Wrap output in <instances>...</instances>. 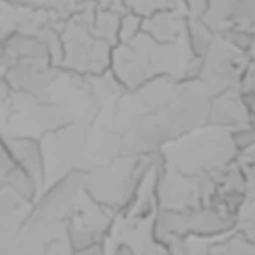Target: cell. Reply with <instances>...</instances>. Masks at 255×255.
Listing matches in <instances>:
<instances>
[{
    "label": "cell",
    "instance_id": "cell-1",
    "mask_svg": "<svg viewBox=\"0 0 255 255\" xmlns=\"http://www.w3.org/2000/svg\"><path fill=\"white\" fill-rule=\"evenodd\" d=\"M210 96L194 80L153 78L125 90L114 107L116 155H149L206 125Z\"/></svg>",
    "mask_w": 255,
    "mask_h": 255
},
{
    "label": "cell",
    "instance_id": "cell-2",
    "mask_svg": "<svg viewBox=\"0 0 255 255\" xmlns=\"http://www.w3.org/2000/svg\"><path fill=\"white\" fill-rule=\"evenodd\" d=\"M110 71L126 90H132L158 77L194 80L198 60L188 39L159 42L141 30L129 41L113 47Z\"/></svg>",
    "mask_w": 255,
    "mask_h": 255
},
{
    "label": "cell",
    "instance_id": "cell-3",
    "mask_svg": "<svg viewBox=\"0 0 255 255\" xmlns=\"http://www.w3.org/2000/svg\"><path fill=\"white\" fill-rule=\"evenodd\" d=\"M237 155L233 129L213 125H204L159 149L165 167L189 176L212 177L230 165Z\"/></svg>",
    "mask_w": 255,
    "mask_h": 255
},
{
    "label": "cell",
    "instance_id": "cell-4",
    "mask_svg": "<svg viewBox=\"0 0 255 255\" xmlns=\"http://www.w3.org/2000/svg\"><path fill=\"white\" fill-rule=\"evenodd\" d=\"M95 5L87 2L71 14L60 29L62 57L59 68L80 77L102 75L110 69L113 47L92 26Z\"/></svg>",
    "mask_w": 255,
    "mask_h": 255
},
{
    "label": "cell",
    "instance_id": "cell-5",
    "mask_svg": "<svg viewBox=\"0 0 255 255\" xmlns=\"http://www.w3.org/2000/svg\"><path fill=\"white\" fill-rule=\"evenodd\" d=\"M149 155H116L107 164L84 170V189L92 200L116 215L131 203L146 170L156 159Z\"/></svg>",
    "mask_w": 255,
    "mask_h": 255
},
{
    "label": "cell",
    "instance_id": "cell-6",
    "mask_svg": "<svg viewBox=\"0 0 255 255\" xmlns=\"http://www.w3.org/2000/svg\"><path fill=\"white\" fill-rule=\"evenodd\" d=\"M251 59L246 51L234 47L215 32L204 54L198 59L197 80L210 98L237 89Z\"/></svg>",
    "mask_w": 255,
    "mask_h": 255
},
{
    "label": "cell",
    "instance_id": "cell-7",
    "mask_svg": "<svg viewBox=\"0 0 255 255\" xmlns=\"http://www.w3.org/2000/svg\"><path fill=\"white\" fill-rule=\"evenodd\" d=\"M213 189L210 176H189L165 167L161 161L156 198L161 210H185L207 206Z\"/></svg>",
    "mask_w": 255,
    "mask_h": 255
},
{
    "label": "cell",
    "instance_id": "cell-8",
    "mask_svg": "<svg viewBox=\"0 0 255 255\" xmlns=\"http://www.w3.org/2000/svg\"><path fill=\"white\" fill-rule=\"evenodd\" d=\"M63 71L47 57L14 59L3 72V81L9 92L32 98H47Z\"/></svg>",
    "mask_w": 255,
    "mask_h": 255
},
{
    "label": "cell",
    "instance_id": "cell-9",
    "mask_svg": "<svg viewBox=\"0 0 255 255\" xmlns=\"http://www.w3.org/2000/svg\"><path fill=\"white\" fill-rule=\"evenodd\" d=\"M14 162L36 183L39 194L45 189V167L39 138L30 135H2Z\"/></svg>",
    "mask_w": 255,
    "mask_h": 255
},
{
    "label": "cell",
    "instance_id": "cell-10",
    "mask_svg": "<svg viewBox=\"0 0 255 255\" xmlns=\"http://www.w3.org/2000/svg\"><path fill=\"white\" fill-rule=\"evenodd\" d=\"M206 125L221 126L227 129H240L251 126L249 114L237 89H230L210 98Z\"/></svg>",
    "mask_w": 255,
    "mask_h": 255
},
{
    "label": "cell",
    "instance_id": "cell-11",
    "mask_svg": "<svg viewBox=\"0 0 255 255\" xmlns=\"http://www.w3.org/2000/svg\"><path fill=\"white\" fill-rule=\"evenodd\" d=\"M186 11H161L147 15L141 21V30L159 42H179L188 39Z\"/></svg>",
    "mask_w": 255,
    "mask_h": 255
},
{
    "label": "cell",
    "instance_id": "cell-12",
    "mask_svg": "<svg viewBox=\"0 0 255 255\" xmlns=\"http://www.w3.org/2000/svg\"><path fill=\"white\" fill-rule=\"evenodd\" d=\"M3 2L12 6L45 11L66 18L78 11L86 3V0H3Z\"/></svg>",
    "mask_w": 255,
    "mask_h": 255
},
{
    "label": "cell",
    "instance_id": "cell-13",
    "mask_svg": "<svg viewBox=\"0 0 255 255\" xmlns=\"http://www.w3.org/2000/svg\"><path fill=\"white\" fill-rule=\"evenodd\" d=\"M126 11L140 17H147L161 11H186L185 0H123Z\"/></svg>",
    "mask_w": 255,
    "mask_h": 255
},
{
    "label": "cell",
    "instance_id": "cell-14",
    "mask_svg": "<svg viewBox=\"0 0 255 255\" xmlns=\"http://www.w3.org/2000/svg\"><path fill=\"white\" fill-rule=\"evenodd\" d=\"M234 227L248 239L255 240V186H248L245 198L237 210Z\"/></svg>",
    "mask_w": 255,
    "mask_h": 255
},
{
    "label": "cell",
    "instance_id": "cell-15",
    "mask_svg": "<svg viewBox=\"0 0 255 255\" xmlns=\"http://www.w3.org/2000/svg\"><path fill=\"white\" fill-rule=\"evenodd\" d=\"M206 255H255V240L248 239L242 233L207 248Z\"/></svg>",
    "mask_w": 255,
    "mask_h": 255
},
{
    "label": "cell",
    "instance_id": "cell-16",
    "mask_svg": "<svg viewBox=\"0 0 255 255\" xmlns=\"http://www.w3.org/2000/svg\"><path fill=\"white\" fill-rule=\"evenodd\" d=\"M231 0H206V6L200 18L213 30L218 32L228 24Z\"/></svg>",
    "mask_w": 255,
    "mask_h": 255
},
{
    "label": "cell",
    "instance_id": "cell-17",
    "mask_svg": "<svg viewBox=\"0 0 255 255\" xmlns=\"http://www.w3.org/2000/svg\"><path fill=\"white\" fill-rule=\"evenodd\" d=\"M228 23L255 30V0H231Z\"/></svg>",
    "mask_w": 255,
    "mask_h": 255
},
{
    "label": "cell",
    "instance_id": "cell-18",
    "mask_svg": "<svg viewBox=\"0 0 255 255\" xmlns=\"http://www.w3.org/2000/svg\"><path fill=\"white\" fill-rule=\"evenodd\" d=\"M237 92L251 119V125L255 123V65L251 62L237 86Z\"/></svg>",
    "mask_w": 255,
    "mask_h": 255
},
{
    "label": "cell",
    "instance_id": "cell-19",
    "mask_svg": "<svg viewBox=\"0 0 255 255\" xmlns=\"http://www.w3.org/2000/svg\"><path fill=\"white\" fill-rule=\"evenodd\" d=\"M236 164L239 165L246 185L255 186V143L248 149L239 152V155L236 156Z\"/></svg>",
    "mask_w": 255,
    "mask_h": 255
},
{
    "label": "cell",
    "instance_id": "cell-20",
    "mask_svg": "<svg viewBox=\"0 0 255 255\" xmlns=\"http://www.w3.org/2000/svg\"><path fill=\"white\" fill-rule=\"evenodd\" d=\"M141 21L143 17L134 14V12H125L120 18V26H119V35H117V42H125L134 38L137 33L141 32Z\"/></svg>",
    "mask_w": 255,
    "mask_h": 255
},
{
    "label": "cell",
    "instance_id": "cell-21",
    "mask_svg": "<svg viewBox=\"0 0 255 255\" xmlns=\"http://www.w3.org/2000/svg\"><path fill=\"white\" fill-rule=\"evenodd\" d=\"M17 167L18 165L11 158L8 149L2 140V135H0V189L8 186L9 179L14 174V171L17 170Z\"/></svg>",
    "mask_w": 255,
    "mask_h": 255
},
{
    "label": "cell",
    "instance_id": "cell-22",
    "mask_svg": "<svg viewBox=\"0 0 255 255\" xmlns=\"http://www.w3.org/2000/svg\"><path fill=\"white\" fill-rule=\"evenodd\" d=\"M87 2L93 3L98 8H116L122 12H128L123 5V0H87Z\"/></svg>",
    "mask_w": 255,
    "mask_h": 255
},
{
    "label": "cell",
    "instance_id": "cell-23",
    "mask_svg": "<svg viewBox=\"0 0 255 255\" xmlns=\"http://www.w3.org/2000/svg\"><path fill=\"white\" fill-rule=\"evenodd\" d=\"M185 2H186V8H188L189 15L200 17L203 14L204 6H206V0H185Z\"/></svg>",
    "mask_w": 255,
    "mask_h": 255
},
{
    "label": "cell",
    "instance_id": "cell-24",
    "mask_svg": "<svg viewBox=\"0 0 255 255\" xmlns=\"http://www.w3.org/2000/svg\"><path fill=\"white\" fill-rule=\"evenodd\" d=\"M69 255H102V246L86 248V249H72Z\"/></svg>",
    "mask_w": 255,
    "mask_h": 255
},
{
    "label": "cell",
    "instance_id": "cell-25",
    "mask_svg": "<svg viewBox=\"0 0 255 255\" xmlns=\"http://www.w3.org/2000/svg\"><path fill=\"white\" fill-rule=\"evenodd\" d=\"M248 56H249L251 62L255 65V32H254V39H252V44H251V47H249Z\"/></svg>",
    "mask_w": 255,
    "mask_h": 255
},
{
    "label": "cell",
    "instance_id": "cell-26",
    "mask_svg": "<svg viewBox=\"0 0 255 255\" xmlns=\"http://www.w3.org/2000/svg\"><path fill=\"white\" fill-rule=\"evenodd\" d=\"M3 3H5V2H3V0H0V8H2V6H3Z\"/></svg>",
    "mask_w": 255,
    "mask_h": 255
},
{
    "label": "cell",
    "instance_id": "cell-27",
    "mask_svg": "<svg viewBox=\"0 0 255 255\" xmlns=\"http://www.w3.org/2000/svg\"><path fill=\"white\" fill-rule=\"evenodd\" d=\"M251 126H252V128H255V123H254V125H251Z\"/></svg>",
    "mask_w": 255,
    "mask_h": 255
}]
</instances>
